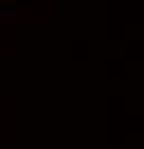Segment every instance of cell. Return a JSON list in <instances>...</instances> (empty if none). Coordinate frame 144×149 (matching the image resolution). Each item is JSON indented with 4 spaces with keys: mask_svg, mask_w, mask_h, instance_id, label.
Here are the masks:
<instances>
[]
</instances>
